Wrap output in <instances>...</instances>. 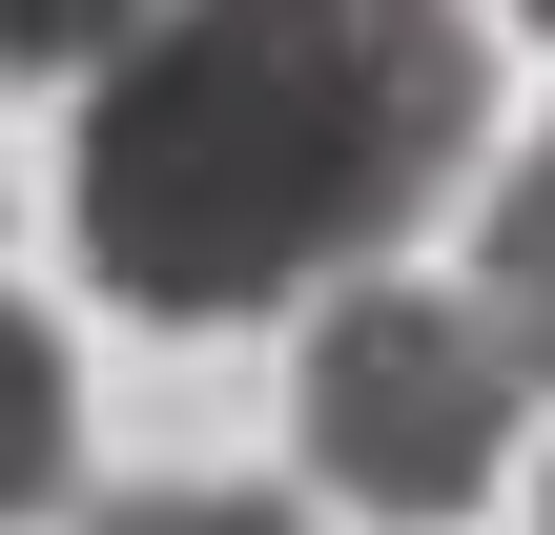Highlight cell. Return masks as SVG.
Returning <instances> with one entry per match:
<instances>
[{"label": "cell", "mask_w": 555, "mask_h": 535, "mask_svg": "<svg viewBox=\"0 0 555 535\" xmlns=\"http://www.w3.org/2000/svg\"><path fill=\"white\" fill-rule=\"evenodd\" d=\"M474 144L453 0H165L82 124V247L124 309L227 330L309 268H371Z\"/></svg>", "instance_id": "cell-1"}, {"label": "cell", "mask_w": 555, "mask_h": 535, "mask_svg": "<svg viewBox=\"0 0 555 535\" xmlns=\"http://www.w3.org/2000/svg\"><path fill=\"white\" fill-rule=\"evenodd\" d=\"M515 392L535 371H515V330L474 289H350L309 330V474L371 495V515H453V495H494Z\"/></svg>", "instance_id": "cell-2"}, {"label": "cell", "mask_w": 555, "mask_h": 535, "mask_svg": "<svg viewBox=\"0 0 555 535\" xmlns=\"http://www.w3.org/2000/svg\"><path fill=\"white\" fill-rule=\"evenodd\" d=\"M82 474V392H62V330L41 309H0V515H41Z\"/></svg>", "instance_id": "cell-3"}, {"label": "cell", "mask_w": 555, "mask_h": 535, "mask_svg": "<svg viewBox=\"0 0 555 535\" xmlns=\"http://www.w3.org/2000/svg\"><path fill=\"white\" fill-rule=\"evenodd\" d=\"M474 309L515 330V371L555 392V144L515 165V186H494V268H474Z\"/></svg>", "instance_id": "cell-4"}, {"label": "cell", "mask_w": 555, "mask_h": 535, "mask_svg": "<svg viewBox=\"0 0 555 535\" xmlns=\"http://www.w3.org/2000/svg\"><path fill=\"white\" fill-rule=\"evenodd\" d=\"M165 0H0V62H124Z\"/></svg>", "instance_id": "cell-5"}, {"label": "cell", "mask_w": 555, "mask_h": 535, "mask_svg": "<svg viewBox=\"0 0 555 535\" xmlns=\"http://www.w3.org/2000/svg\"><path fill=\"white\" fill-rule=\"evenodd\" d=\"M103 535H288V515H268V495H124Z\"/></svg>", "instance_id": "cell-6"}, {"label": "cell", "mask_w": 555, "mask_h": 535, "mask_svg": "<svg viewBox=\"0 0 555 535\" xmlns=\"http://www.w3.org/2000/svg\"><path fill=\"white\" fill-rule=\"evenodd\" d=\"M535 21H555V0H535Z\"/></svg>", "instance_id": "cell-7"}]
</instances>
